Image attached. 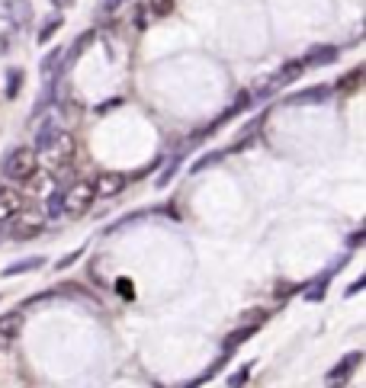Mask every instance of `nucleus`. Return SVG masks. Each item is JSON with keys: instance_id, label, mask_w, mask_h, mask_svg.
I'll list each match as a JSON object with an SVG mask.
<instances>
[{"instance_id": "nucleus-1", "label": "nucleus", "mask_w": 366, "mask_h": 388, "mask_svg": "<svg viewBox=\"0 0 366 388\" xmlns=\"http://www.w3.org/2000/svg\"><path fill=\"white\" fill-rule=\"evenodd\" d=\"M33 174H35V151L17 148V151H10V154L3 157V177L23 183V180H29Z\"/></svg>"}, {"instance_id": "nucleus-2", "label": "nucleus", "mask_w": 366, "mask_h": 388, "mask_svg": "<svg viewBox=\"0 0 366 388\" xmlns=\"http://www.w3.org/2000/svg\"><path fill=\"white\" fill-rule=\"evenodd\" d=\"M328 97H331V87L318 83V87H308V90L292 93L286 103H289V106H315V103H328Z\"/></svg>"}, {"instance_id": "nucleus-3", "label": "nucleus", "mask_w": 366, "mask_h": 388, "mask_svg": "<svg viewBox=\"0 0 366 388\" xmlns=\"http://www.w3.org/2000/svg\"><path fill=\"white\" fill-rule=\"evenodd\" d=\"M90 199H93V186H74L71 193H65V212L71 215H81L90 209Z\"/></svg>"}, {"instance_id": "nucleus-4", "label": "nucleus", "mask_w": 366, "mask_h": 388, "mask_svg": "<svg viewBox=\"0 0 366 388\" xmlns=\"http://www.w3.org/2000/svg\"><path fill=\"white\" fill-rule=\"evenodd\" d=\"M19 209H23V199L13 190H0V225H7L10 218H17Z\"/></svg>"}, {"instance_id": "nucleus-5", "label": "nucleus", "mask_w": 366, "mask_h": 388, "mask_svg": "<svg viewBox=\"0 0 366 388\" xmlns=\"http://www.w3.org/2000/svg\"><path fill=\"white\" fill-rule=\"evenodd\" d=\"M122 186H125L122 174H103V177H97L93 193H100V196H116V193H122Z\"/></svg>"}, {"instance_id": "nucleus-6", "label": "nucleus", "mask_w": 366, "mask_h": 388, "mask_svg": "<svg viewBox=\"0 0 366 388\" xmlns=\"http://www.w3.org/2000/svg\"><path fill=\"white\" fill-rule=\"evenodd\" d=\"M341 55V49H334V45H318V49H312L302 58V65H315V67H321V65H331L334 58Z\"/></svg>"}, {"instance_id": "nucleus-7", "label": "nucleus", "mask_w": 366, "mask_h": 388, "mask_svg": "<svg viewBox=\"0 0 366 388\" xmlns=\"http://www.w3.org/2000/svg\"><path fill=\"white\" fill-rule=\"evenodd\" d=\"M55 138H58V122L55 119H45L39 125V135H35V151H49Z\"/></svg>"}, {"instance_id": "nucleus-8", "label": "nucleus", "mask_w": 366, "mask_h": 388, "mask_svg": "<svg viewBox=\"0 0 366 388\" xmlns=\"http://www.w3.org/2000/svg\"><path fill=\"white\" fill-rule=\"evenodd\" d=\"M19 330H23V312H7L0 314V337H17Z\"/></svg>"}, {"instance_id": "nucleus-9", "label": "nucleus", "mask_w": 366, "mask_h": 388, "mask_svg": "<svg viewBox=\"0 0 366 388\" xmlns=\"http://www.w3.org/2000/svg\"><path fill=\"white\" fill-rule=\"evenodd\" d=\"M61 65H65V49H51L49 55L42 58L39 71H42V74H45V77H51V74H55V71H58Z\"/></svg>"}, {"instance_id": "nucleus-10", "label": "nucleus", "mask_w": 366, "mask_h": 388, "mask_svg": "<svg viewBox=\"0 0 366 388\" xmlns=\"http://www.w3.org/2000/svg\"><path fill=\"white\" fill-rule=\"evenodd\" d=\"M357 363H360V353H350L344 363H337L331 372H328V379H331V382H334V379H347L350 372L357 369Z\"/></svg>"}, {"instance_id": "nucleus-11", "label": "nucleus", "mask_w": 366, "mask_h": 388, "mask_svg": "<svg viewBox=\"0 0 366 388\" xmlns=\"http://www.w3.org/2000/svg\"><path fill=\"white\" fill-rule=\"evenodd\" d=\"M39 266H45V260H42V257H33V260H19V264L7 266V270L0 273V276H3V280H7V276H17V273H29V270H39Z\"/></svg>"}, {"instance_id": "nucleus-12", "label": "nucleus", "mask_w": 366, "mask_h": 388, "mask_svg": "<svg viewBox=\"0 0 366 388\" xmlns=\"http://www.w3.org/2000/svg\"><path fill=\"white\" fill-rule=\"evenodd\" d=\"M299 71H302V61H289V65L283 67V71H280V77H276L273 83H270V87H280V83H286V81H296V77H299Z\"/></svg>"}, {"instance_id": "nucleus-13", "label": "nucleus", "mask_w": 366, "mask_h": 388, "mask_svg": "<svg viewBox=\"0 0 366 388\" xmlns=\"http://www.w3.org/2000/svg\"><path fill=\"white\" fill-rule=\"evenodd\" d=\"M58 26H61V13H51V17L45 19V26L39 29V42H42V45H45V42L51 39V33H55Z\"/></svg>"}, {"instance_id": "nucleus-14", "label": "nucleus", "mask_w": 366, "mask_h": 388, "mask_svg": "<svg viewBox=\"0 0 366 388\" xmlns=\"http://www.w3.org/2000/svg\"><path fill=\"white\" fill-rule=\"evenodd\" d=\"M45 209H49L51 218L65 212V190H55V193H51V196H49V206H45Z\"/></svg>"}, {"instance_id": "nucleus-15", "label": "nucleus", "mask_w": 366, "mask_h": 388, "mask_svg": "<svg viewBox=\"0 0 366 388\" xmlns=\"http://www.w3.org/2000/svg\"><path fill=\"white\" fill-rule=\"evenodd\" d=\"M19 83H23V71L13 67V71H10V83H7V99H13L19 93Z\"/></svg>"}, {"instance_id": "nucleus-16", "label": "nucleus", "mask_w": 366, "mask_h": 388, "mask_svg": "<svg viewBox=\"0 0 366 388\" xmlns=\"http://www.w3.org/2000/svg\"><path fill=\"white\" fill-rule=\"evenodd\" d=\"M254 330H257V328H254V324H248V328H241L238 334H232V337H228V343H225V350H232L234 343H244V340H248Z\"/></svg>"}, {"instance_id": "nucleus-17", "label": "nucleus", "mask_w": 366, "mask_h": 388, "mask_svg": "<svg viewBox=\"0 0 366 388\" xmlns=\"http://www.w3.org/2000/svg\"><path fill=\"white\" fill-rule=\"evenodd\" d=\"M83 254H87V244H83V248H77V250H71V254H67L65 260H58V264H55V270H67V266L77 264V260H81Z\"/></svg>"}, {"instance_id": "nucleus-18", "label": "nucleus", "mask_w": 366, "mask_h": 388, "mask_svg": "<svg viewBox=\"0 0 366 388\" xmlns=\"http://www.w3.org/2000/svg\"><path fill=\"white\" fill-rule=\"evenodd\" d=\"M248 375H250V366H244V369H238V372H232V375H228V385H232V388L244 385V382H248Z\"/></svg>"}, {"instance_id": "nucleus-19", "label": "nucleus", "mask_w": 366, "mask_h": 388, "mask_svg": "<svg viewBox=\"0 0 366 388\" xmlns=\"http://www.w3.org/2000/svg\"><path fill=\"white\" fill-rule=\"evenodd\" d=\"M222 154H225V151H218V154H206V157H200V161H196V164H193L190 170H193V174H200L202 167H209V164H216V161H218V157H222Z\"/></svg>"}, {"instance_id": "nucleus-20", "label": "nucleus", "mask_w": 366, "mask_h": 388, "mask_svg": "<svg viewBox=\"0 0 366 388\" xmlns=\"http://www.w3.org/2000/svg\"><path fill=\"white\" fill-rule=\"evenodd\" d=\"M170 7H174V0H151L154 13H170Z\"/></svg>"}, {"instance_id": "nucleus-21", "label": "nucleus", "mask_w": 366, "mask_h": 388, "mask_svg": "<svg viewBox=\"0 0 366 388\" xmlns=\"http://www.w3.org/2000/svg\"><path fill=\"white\" fill-rule=\"evenodd\" d=\"M29 234H39V225H23V232H17V238H29Z\"/></svg>"}, {"instance_id": "nucleus-22", "label": "nucleus", "mask_w": 366, "mask_h": 388, "mask_svg": "<svg viewBox=\"0 0 366 388\" xmlns=\"http://www.w3.org/2000/svg\"><path fill=\"white\" fill-rule=\"evenodd\" d=\"M119 103H122V99H109V103H103V106H100V113H106V109H113V106H119Z\"/></svg>"}, {"instance_id": "nucleus-23", "label": "nucleus", "mask_w": 366, "mask_h": 388, "mask_svg": "<svg viewBox=\"0 0 366 388\" xmlns=\"http://www.w3.org/2000/svg\"><path fill=\"white\" fill-rule=\"evenodd\" d=\"M360 289H363V280H357V282H353V286H350V289H347V296H357Z\"/></svg>"}, {"instance_id": "nucleus-24", "label": "nucleus", "mask_w": 366, "mask_h": 388, "mask_svg": "<svg viewBox=\"0 0 366 388\" xmlns=\"http://www.w3.org/2000/svg\"><path fill=\"white\" fill-rule=\"evenodd\" d=\"M360 241H363V232H357V234H350V248H357Z\"/></svg>"}, {"instance_id": "nucleus-25", "label": "nucleus", "mask_w": 366, "mask_h": 388, "mask_svg": "<svg viewBox=\"0 0 366 388\" xmlns=\"http://www.w3.org/2000/svg\"><path fill=\"white\" fill-rule=\"evenodd\" d=\"M103 3H106V10H116L119 3H122V0H103Z\"/></svg>"}, {"instance_id": "nucleus-26", "label": "nucleus", "mask_w": 366, "mask_h": 388, "mask_svg": "<svg viewBox=\"0 0 366 388\" xmlns=\"http://www.w3.org/2000/svg\"><path fill=\"white\" fill-rule=\"evenodd\" d=\"M67 3H74V0H55V7H67Z\"/></svg>"}, {"instance_id": "nucleus-27", "label": "nucleus", "mask_w": 366, "mask_h": 388, "mask_svg": "<svg viewBox=\"0 0 366 388\" xmlns=\"http://www.w3.org/2000/svg\"><path fill=\"white\" fill-rule=\"evenodd\" d=\"M3 343H7V337H0V347H3Z\"/></svg>"}]
</instances>
